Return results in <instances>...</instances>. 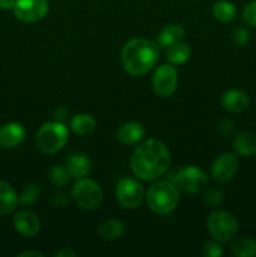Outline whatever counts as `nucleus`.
<instances>
[{
	"label": "nucleus",
	"mask_w": 256,
	"mask_h": 257,
	"mask_svg": "<svg viewBox=\"0 0 256 257\" xmlns=\"http://www.w3.org/2000/svg\"><path fill=\"white\" fill-rule=\"evenodd\" d=\"M40 196H42V187L37 183H32V185H28L20 193L19 203H22L23 206H30L37 202Z\"/></svg>",
	"instance_id": "a878e982"
},
{
	"label": "nucleus",
	"mask_w": 256,
	"mask_h": 257,
	"mask_svg": "<svg viewBox=\"0 0 256 257\" xmlns=\"http://www.w3.org/2000/svg\"><path fill=\"white\" fill-rule=\"evenodd\" d=\"M130 163L136 177L142 181H153L165 175L170 167L171 156L161 141L148 140L133 151Z\"/></svg>",
	"instance_id": "f257e3e1"
},
{
	"label": "nucleus",
	"mask_w": 256,
	"mask_h": 257,
	"mask_svg": "<svg viewBox=\"0 0 256 257\" xmlns=\"http://www.w3.org/2000/svg\"><path fill=\"white\" fill-rule=\"evenodd\" d=\"M70 130L75 135L80 137H85L94 132L95 130V119L88 113H80V114L74 115L70 120Z\"/></svg>",
	"instance_id": "aec40b11"
},
{
	"label": "nucleus",
	"mask_w": 256,
	"mask_h": 257,
	"mask_svg": "<svg viewBox=\"0 0 256 257\" xmlns=\"http://www.w3.org/2000/svg\"><path fill=\"white\" fill-rule=\"evenodd\" d=\"M175 183L178 190L187 193H198L207 187V176L201 168L196 166H187L177 172Z\"/></svg>",
	"instance_id": "6e6552de"
},
{
	"label": "nucleus",
	"mask_w": 256,
	"mask_h": 257,
	"mask_svg": "<svg viewBox=\"0 0 256 257\" xmlns=\"http://www.w3.org/2000/svg\"><path fill=\"white\" fill-rule=\"evenodd\" d=\"M178 85V74L173 64H162L156 69L152 78V87L161 98H168L175 94Z\"/></svg>",
	"instance_id": "1a4fd4ad"
},
{
	"label": "nucleus",
	"mask_w": 256,
	"mask_h": 257,
	"mask_svg": "<svg viewBox=\"0 0 256 257\" xmlns=\"http://www.w3.org/2000/svg\"><path fill=\"white\" fill-rule=\"evenodd\" d=\"M17 0H0V9L10 10L14 8Z\"/></svg>",
	"instance_id": "f704fd0d"
},
{
	"label": "nucleus",
	"mask_w": 256,
	"mask_h": 257,
	"mask_svg": "<svg viewBox=\"0 0 256 257\" xmlns=\"http://www.w3.org/2000/svg\"><path fill=\"white\" fill-rule=\"evenodd\" d=\"M146 135V130L141 123L127 122L120 125L117 131V140L122 145L131 146L136 145L143 140Z\"/></svg>",
	"instance_id": "2eb2a0df"
},
{
	"label": "nucleus",
	"mask_w": 256,
	"mask_h": 257,
	"mask_svg": "<svg viewBox=\"0 0 256 257\" xmlns=\"http://www.w3.org/2000/svg\"><path fill=\"white\" fill-rule=\"evenodd\" d=\"M72 198L75 205L82 210L93 211L102 205V188L94 181L79 178L72 188Z\"/></svg>",
	"instance_id": "423d86ee"
},
{
	"label": "nucleus",
	"mask_w": 256,
	"mask_h": 257,
	"mask_svg": "<svg viewBox=\"0 0 256 257\" xmlns=\"http://www.w3.org/2000/svg\"><path fill=\"white\" fill-rule=\"evenodd\" d=\"M69 115V110L67 109L65 107H59L54 110V118L58 120V122H62L65 120Z\"/></svg>",
	"instance_id": "473e14b6"
},
{
	"label": "nucleus",
	"mask_w": 256,
	"mask_h": 257,
	"mask_svg": "<svg viewBox=\"0 0 256 257\" xmlns=\"http://www.w3.org/2000/svg\"><path fill=\"white\" fill-rule=\"evenodd\" d=\"M206 226L213 240L228 242L238 232V222L232 213L227 211H215L206 221Z\"/></svg>",
	"instance_id": "39448f33"
},
{
	"label": "nucleus",
	"mask_w": 256,
	"mask_h": 257,
	"mask_svg": "<svg viewBox=\"0 0 256 257\" xmlns=\"http://www.w3.org/2000/svg\"><path fill=\"white\" fill-rule=\"evenodd\" d=\"M238 171V160L232 153H222L213 162L211 173L218 182H227Z\"/></svg>",
	"instance_id": "9b49d317"
},
{
	"label": "nucleus",
	"mask_w": 256,
	"mask_h": 257,
	"mask_svg": "<svg viewBox=\"0 0 256 257\" xmlns=\"http://www.w3.org/2000/svg\"><path fill=\"white\" fill-rule=\"evenodd\" d=\"M186 32L181 25L172 24L167 25L166 28H163L161 30V33L158 34L157 38V44L162 48H171L173 45L178 44V43H182V40L185 39Z\"/></svg>",
	"instance_id": "f3484780"
},
{
	"label": "nucleus",
	"mask_w": 256,
	"mask_h": 257,
	"mask_svg": "<svg viewBox=\"0 0 256 257\" xmlns=\"http://www.w3.org/2000/svg\"><path fill=\"white\" fill-rule=\"evenodd\" d=\"M125 227L122 221L115 218H108L103 221L98 228V233L104 241H115L119 240L124 233Z\"/></svg>",
	"instance_id": "6ab92c4d"
},
{
	"label": "nucleus",
	"mask_w": 256,
	"mask_h": 257,
	"mask_svg": "<svg viewBox=\"0 0 256 257\" xmlns=\"http://www.w3.org/2000/svg\"><path fill=\"white\" fill-rule=\"evenodd\" d=\"M19 257H43L42 252H39V251H24V252L19 253L18 255Z\"/></svg>",
	"instance_id": "c9c22d12"
},
{
	"label": "nucleus",
	"mask_w": 256,
	"mask_h": 257,
	"mask_svg": "<svg viewBox=\"0 0 256 257\" xmlns=\"http://www.w3.org/2000/svg\"><path fill=\"white\" fill-rule=\"evenodd\" d=\"M223 253L222 246L216 240L207 241L202 246V255L206 257H220Z\"/></svg>",
	"instance_id": "cd10ccee"
},
{
	"label": "nucleus",
	"mask_w": 256,
	"mask_h": 257,
	"mask_svg": "<svg viewBox=\"0 0 256 257\" xmlns=\"http://www.w3.org/2000/svg\"><path fill=\"white\" fill-rule=\"evenodd\" d=\"M191 57V48L190 45L183 44V43H178V44L173 45V47L168 48L167 54V62L170 64H183L187 62Z\"/></svg>",
	"instance_id": "5701e85b"
},
{
	"label": "nucleus",
	"mask_w": 256,
	"mask_h": 257,
	"mask_svg": "<svg viewBox=\"0 0 256 257\" xmlns=\"http://www.w3.org/2000/svg\"><path fill=\"white\" fill-rule=\"evenodd\" d=\"M237 10L231 2L218 0L212 7V15L216 20L221 23H230L236 18Z\"/></svg>",
	"instance_id": "4be33fe9"
},
{
	"label": "nucleus",
	"mask_w": 256,
	"mask_h": 257,
	"mask_svg": "<svg viewBox=\"0 0 256 257\" xmlns=\"http://www.w3.org/2000/svg\"><path fill=\"white\" fill-rule=\"evenodd\" d=\"M233 148L236 152L243 157L256 155V136L250 132H242L233 140Z\"/></svg>",
	"instance_id": "412c9836"
},
{
	"label": "nucleus",
	"mask_w": 256,
	"mask_h": 257,
	"mask_svg": "<svg viewBox=\"0 0 256 257\" xmlns=\"http://www.w3.org/2000/svg\"><path fill=\"white\" fill-rule=\"evenodd\" d=\"M221 104L223 109L231 113H240L247 109L250 105V98L245 92L238 89H231L223 93L221 98Z\"/></svg>",
	"instance_id": "4468645a"
},
{
	"label": "nucleus",
	"mask_w": 256,
	"mask_h": 257,
	"mask_svg": "<svg viewBox=\"0 0 256 257\" xmlns=\"http://www.w3.org/2000/svg\"><path fill=\"white\" fill-rule=\"evenodd\" d=\"M242 19L248 27L256 28V0L251 2L243 8Z\"/></svg>",
	"instance_id": "c756f323"
},
{
	"label": "nucleus",
	"mask_w": 256,
	"mask_h": 257,
	"mask_svg": "<svg viewBox=\"0 0 256 257\" xmlns=\"http://www.w3.org/2000/svg\"><path fill=\"white\" fill-rule=\"evenodd\" d=\"M69 203V196L64 192H58L55 193L52 197V205L55 208H63Z\"/></svg>",
	"instance_id": "7c9ffc66"
},
{
	"label": "nucleus",
	"mask_w": 256,
	"mask_h": 257,
	"mask_svg": "<svg viewBox=\"0 0 256 257\" xmlns=\"http://www.w3.org/2000/svg\"><path fill=\"white\" fill-rule=\"evenodd\" d=\"M203 200H205L206 206L213 208L222 202L223 192L220 190V188H213V190H210L207 193H206Z\"/></svg>",
	"instance_id": "c85d7f7f"
},
{
	"label": "nucleus",
	"mask_w": 256,
	"mask_h": 257,
	"mask_svg": "<svg viewBox=\"0 0 256 257\" xmlns=\"http://www.w3.org/2000/svg\"><path fill=\"white\" fill-rule=\"evenodd\" d=\"M18 203L19 197L13 186L0 181V216L10 215L13 211H15Z\"/></svg>",
	"instance_id": "a211bd4d"
},
{
	"label": "nucleus",
	"mask_w": 256,
	"mask_h": 257,
	"mask_svg": "<svg viewBox=\"0 0 256 257\" xmlns=\"http://www.w3.org/2000/svg\"><path fill=\"white\" fill-rule=\"evenodd\" d=\"M160 49L157 43L145 38L128 40L122 49V65L128 74L141 77L150 72L158 62Z\"/></svg>",
	"instance_id": "f03ea898"
},
{
	"label": "nucleus",
	"mask_w": 256,
	"mask_h": 257,
	"mask_svg": "<svg viewBox=\"0 0 256 257\" xmlns=\"http://www.w3.org/2000/svg\"><path fill=\"white\" fill-rule=\"evenodd\" d=\"M65 167H67L70 177L79 180V178H84L85 176L89 175L90 170H92V162L83 153H73L67 160Z\"/></svg>",
	"instance_id": "dca6fc26"
},
{
	"label": "nucleus",
	"mask_w": 256,
	"mask_h": 257,
	"mask_svg": "<svg viewBox=\"0 0 256 257\" xmlns=\"http://www.w3.org/2000/svg\"><path fill=\"white\" fill-rule=\"evenodd\" d=\"M231 251L237 257H255L256 256V241L250 237L238 238L233 242Z\"/></svg>",
	"instance_id": "b1692460"
},
{
	"label": "nucleus",
	"mask_w": 256,
	"mask_h": 257,
	"mask_svg": "<svg viewBox=\"0 0 256 257\" xmlns=\"http://www.w3.org/2000/svg\"><path fill=\"white\" fill-rule=\"evenodd\" d=\"M48 178L50 183L55 187H65L70 181V175L68 172L67 167L63 166H53L48 171Z\"/></svg>",
	"instance_id": "393cba45"
},
{
	"label": "nucleus",
	"mask_w": 256,
	"mask_h": 257,
	"mask_svg": "<svg viewBox=\"0 0 256 257\" xmlns=\"http://www.w3.org/2000/svg\"><path fill=\"white\" fill-rule=\"evenodd\" d=\"M13 223H14L15 231L28 238L35 237L42 228V222H40L39 217L34 212L28 210L19 211L14 216Z\"/></svg>",
	"instance_id": "f8f14e48"
},
{
	"label": "nucleus",
	"mask_w": 256,
	"mask_h": 257,
	"mask_svg": "<svg viewBox=\"0 0 256 257\" xmlns=\"http://www.w3.org/2000/svg\"><path fill=\"white\" fill-rule=\"evenodd\" d=\"M55 257H75L77 256V252L75 251H73L72 248H68V247H64V248H60V250H58L57 252L54 253Z\"/></svg>",
	"instance_id": "72a5a7b5"
},
{
	"label": "nucleus",
	"mask_w": 256,
	"mask_h": 257,
	"mask_svg": "<svg viewBox=\"0 0 256 257\" xmlns=\"http://www.w3.org/2000/svg\"><path fill=\"white\" fill-rule=\"evenodd\" d=\"M13 12L17 19L24 23L40 22L49 13V2L48 0H17Z\"/></svg>",
	"instance_id": "9d476101"
},
{
	"label": "nucleus",
	"mask_w": 256,
	"mask_h": 257,
	"mask_svg": "<svg viewBox=\"0 0 256 257\" xmlns=\"http://www.w3.org/2000/svg\"><path fill=\"white\" fill-rule=\"evenodd\" d=\"M68 128L62 122L44 123L37 132V147L47 155H53L62 150L68 142Z\"/></svg>",
	"instance_id": "20e7f679"
},
{
	"label": "nucleus",
	"mask_w": 256,
	"mask_h": 257,
	"mask_svg": "<svg viewBox=\"0 0 256 257\" xmlns=\"http://www.w3.org/2000/svg\"><path fill=\"white\" fill-rule=\"evenodd\" d=\"M231 39H232L233 44L237 45V47H245L250 40V33L246 28L237 27L231 33Z\"/></svg>",
	"instance_id": "bb28decb"
},
{
	"label": "nucleus",
	"mask_w": 256,
	"mask_h": 257,
	"mask_svg": "<svg viewBox=\"0 0 256 257\" xmlns=\"http://www.w3.org/2000/svg\"><path fill=\"white\" fill-rule=\"evenodd\" d=\"M220 131L223 133V135L230 136L231 133L235 131V123H233L232 120H230V119L222 120V122H221V124H220Z\"/></svg>",
	"instance_id": "2f4dec72"
},
{
	"label": "nucleus",
	"mask_w": 256,
	"mask_h": 257,
	"mask_svg": "<svg viewBox=\"0 0 256 257\" xmlns=\"http://www.w3.org/2000/svg\"><path fill=\"white\" fill-rule=\"evenodd\" d=\"M145 190L143 186L133 178H120L115 187V197L118 203L127 210L137 208L142 203Z\"/></svg>",
	"instance_id": "0eeeda50"
},
{
	"label": "nucleus",
	"mask_w": 256,
	"mask_h": 257,
	"mask_svg": "<svg viewBox=\"0 0 256 257\" xmlns=\"http://www.w3.org/2000/svg\"><path fill=\"white\" fill-rule=\"evenodd\" d=\"M25 138V128L20 123L10 122L0 128V146L7 150L18 147Z\"/></svg>",
	"instance_id": "ddd939ff"
},
{
	"label": "nucleus",
	"mask_w": 256,
	"mask_h": 257,
	"mask_svg": "<svg viewBox=\"0 0 256 257\" xmlns=\"http://www.w3.org/2000/svg\"><path fill=\"white\" fill-rule=\"evenodd\" d=\"M146 200L152 212L166 215L172 212L180 203V191L171 181H157L148 188Z\"/></svg>",
	"instance_id": "7ed1b4c3"
}]
</instances>
